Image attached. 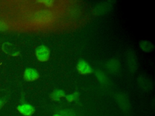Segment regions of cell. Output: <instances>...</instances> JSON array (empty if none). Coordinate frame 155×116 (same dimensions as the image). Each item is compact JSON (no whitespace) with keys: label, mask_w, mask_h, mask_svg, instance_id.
Here are the masks:
<instances>
[{"label":"cell","mask_w":155,"mask_h":116,"mask_svg":"<svg viewBox=\"0 0 155 116\" xmlns=\"http://www.w3.org/2000/svg\"><path fill=\"white\" fill-rule=\"evenodd\" d=\"M35 56L38 61L47 62L50 56V49L45 45H39L35 50Z\"/></svg>","instance_id":"1"},{"label":"cell","mask_w":155,"mask_h":116,"mask_svg":"<svg viewBox=\"0 0 155 116\" xmlns=\"http://www.w3.org/2000/svg\"><path fill=\"white\" fill-rule=\"evenodd\" d=\"M78 72L82 75L89 74L93 72V69L90 65L85 60H80L76 65Z\"/></svg>","instance_id":"2"},{"label":"cell","mask_w":155,"mask_h":116,"mask_svg":"<svg viewBox=\"0 0 155 116\" xmlns=\"http://www.w3.org/2000/svg\"><path fill=\"white\" fill-rule=\"evenodd\" d=\"M116 100L120 108L125 111H128L130 108V104L127 97L122 93L117 94L116 96Z\"/></svg>","instance_id":"3"},{"label":"cell","mask_w":155,"mask_h":116,"mask_svg":"<svg viewBox=\"0 0 155 116\" xmlns=\"http://www.w3.org/2000/svg\"><path fill=\"white\" fill-rule=\"evenodd\" d=\"M17 110L24 116H31L35 112L34 107L28 103H24L18 106Z\"/></svg>","instance_id":"4"},{"label":"cell","mask_w":155,"mask_h":116,"mask_svg":"<svg viewBox=\"0 0 155 116\" xmlns=\"http://www.w3.org/2000/svg\"><path fill=\"white\" fill-rule=\"evenodd\" d=\"M106 69L111 73H117L120 68V62L117 59H111L105 63Z\"/></svg>","instance_id":"5"},{"label":"cell","mask_w":155,"mask_h":116,"mask_svg":"<svg viewBox=\"0 0 155 116\" xmlns=\"http://www.w3.org/2000/svg\"><path fill=\"white\" fill-rule=\"evenodd\" d=\"M39 77V74L38 71L34 68H28L25 69L24 72V78L25 80L32 82L37 80Z\"/></svg>","instance_id":"6"},{"label":"cell","mask_w":155,"mask_h":116,"mask_svg":"<svg viewBox=\"0 0 155 116\" xmlns=\"http://www.w3.org/2000/svg\"><path fill=\"white\" fill-rule=\"evenodd\" d=\"M139 86H140L141 88H142L143 90H150L152 88V83L150 80V79H148L147 77L143 76L142 77H139Z\"/></svg>","instance_id":"7"},{"label":"cell","mask_w":155,"mask_h":116,"mask_svg":"<svg viewBox=\"0 0 155 116\" xmlns=\"http://www.w3.org/2000/svg\"><path fill=\"white\" fill-rule=\"evenodd\" d=\"M65 95H66L65 92L64 90L61 89H56L50 94V98L51 100L57 102V101H59L61 98L65 97Z\"/></svg>","instance_id":"8"},{"label":"cell","mask_w":155,"mask_h":116,"mask_svg":"<svg viewBox=\"0 0 155 116\" xmlns=\"http://www.w3.org/2000/svg\"><path fill=\"white\" fill-rule=\"evenodd\" d=\"M140 48L146 53H149L153 50V44L148 40H141L139 43Z\"/></svg>","instance_id":"9"},{"label":"cell","mask_w":155,"mask_h":116,"mask_svg":"<svg viewBox=\"0 0 155 116\" xmlns=\"http://www.w3.org/2000/svg\"><path fill=\"white\" fill-rule=\"evenodd\" d=\"M95 76L98 81L102 85H105L108 82V78L106 74L102 71L98 70L95 72Z\"/></svg>","instance_id":"10"},{"label":"cell","mask_w":155,"mask_h":116,"mask_svg":"<svg viewBox=\"0 0 155 116\" xmlns=\"http://www.w3.org/2000/svg\"><path fill=\"white\" fill-rule=\"evenodd\" d=\"M128 63L129 67L131 69V71H134L137 68V62H136V56H135L133 53H131L128 57Z\"/></svg>","instance_id":"11"},{"label":"cell","mask_w":155,"mask_h":116,"mask_svg":"<svg viewBox=\"0 0 155 116\" xmlns=\"http://www.w3.org/2000/svg\"><path fill=\"white\" fill-rule=\"evenodd\" d=\"M79 96V93L78 91H74L68 95H65V98L66 100L70 103L76 100Z\"/></svg>","instance_id":"12"},{"label":"cell","mask_w":155,"mask_h":116,"mask_svg":"<svg viewBox=\"0 0 155 116\" xmlns=\"http://www.w3.org/2000/svg\"><path fill=\"white\" fill-rule=\"evenodd\" d=\"M62 116H75V113L73 111L70 109H64L59 113Z\"/></svg>","instance_id":"13"},{"label":"cell","mask_w":155,"mask_h":116,"mask_svg":"<svg viewBox=\"0 0 155 116\" xmlns=\"http://www.w3.org/2000/svg\"><path fill=\"white\" fill-rule=\"evenodd\" d=\"M37 2L38 3L44 4V5L47 7H51L54 4V1L51 0H40V1H37Z\"/></svg>","instance_id":"14"},{"label":"cell","mask_w":155,"mask_h":116,"mask_svg":"<svg viewBox=\"0 0 155 116\" xmlns=\"http://www.w3.org/2000/svg\"><path fill=\"white\" fill-rule=\"evenodd\" d=\"M8 29L7 25L3 21H0V31H4Z\"/></svg>","instance_id":"15"},{"label":"cell","mask_w":155,"mask_h":116,"mask_svg":"<svg viewBox=\"0 0 155 116\" xmlns=\"http://www.w3.org/2000/svg\"><path fill=\"white\" fill-rule=\"evenodd\" d=\"M2 106H3V102H2L1 100H0V108H1Z\"/></svg>","instance_id":"16"},{"label":"cell","mask_w":155,"mask_h":116,"mask_svg":"<svg viewBox=\"0 0 155 116\" xmlns=\"http://www.w3.org/2000/svg\"><path fill=\"white\" fill-rule=\"evenodd\" d=\"M53 116H61L59 114H54Z\"/></svg>","instance_id":"17"},{"label":"cell","mask_w":155,"mask_h":116,"mask_svg":"<svg viewBox=\"0 0 155 116\" xmlns=\"http://www.w3.org/2000/svg\"><path fill=\"white\" fill-rule=\"evenodd\" d=\"M61 116H62V115H61Z\"/></svg>","instance_id":"18"}]
</instances>
